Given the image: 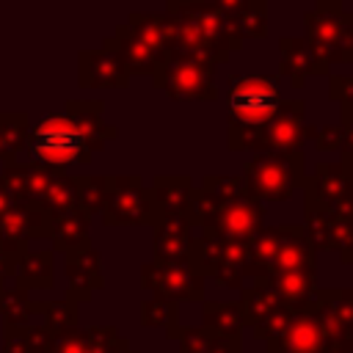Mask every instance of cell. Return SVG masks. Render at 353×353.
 <instances>
[{"instance_id":"6da1fadb","label":"cell","mask_w":353,"mask_h":353,"mask_svg":"<svg viewBox=\"0 0 353 353\" xmlns=\"http://www.w3.org/2000/svg\"><path fill=\"white\" fill-rule=\"evenodd\" d=\"M237 3H168L165 14V52L199 58L215 69L240 47L232 30Z\"/></svg>"},{"instance_id":"7a4b0ae2","label":"cell","mask_w":353,"mask_h":353,"mask_svg":"<svg viewBox=\"0 0 353 353\" xmlns=\"http://www.w3.org/2000/svg\"><path fill=\"white\" fill-rule=\"evenodd\" d=\"M226 149L259 154L262 132L281 105L273 74H229L226 80Z\"/></svg>"},{"instance_id":"3957f363","label":"cell","mask_w":353,"mask_h":353,"mask_svg":"<svg viewBox=\"0 0 353 353\" xmlns=\"http://www.w3.org/2000/svg\"><path fill=\"white\" fill-rule=\"evenodd\" d=\"M0 176L8 185L14 204L33 207L47 215L77 207L74 176H66V171L30 160H8Z\"/></svg>"},{"instance_id":"277c9868","label":"cell","mask_w":353,"mask_h":353,"mask_svg":"<svg viewBox=\"0 0 353 353\" xmlns=\"http://www.w3.org/2000/svg\"><path fill=\"white\" fill-rule=\"evenodd\" d=\"M22 152H28L30 163H41V165H50L58 171H63L72 163L88 165L94 157L83 132L77 130V124L63 110L47 113L39 121H33L28 130Z\"/></svg>"},{"instance_id":"5b68a950","label":"cell","mask_w":353,"mask_h":353,"mask_svg":"<svg viewBox=\"0 0 353 353\" xmlns=\"http://www.w3.org/2000/svg\"><path fill=\"white\" fill-rule=\"evenodd\" d=\"M303 39L328 69L331 63H353V11L339 0H320L303 14Z\"/></svg>"},{"instance_id":"8992f818","label":"cell","mask_w":353,"mask_h":353,"mask_svg":"<svg viewBox=\"0 0 353 353\" xmlns=\"http://www.w3.org/2000/svg\"><path fill=\"white\" fill-rule=\"evenodd\" d=\"M243 182L259 204L287 201L306 182V160L303 154H254L243 168Z\"/></svg>"},{"instance_id":"52a82bcc","label":"cell","mask_w":353,"mask_h":353,"mask_svg":"<svg viewBox=\"0 0 353 353\" xmlns=\"http://www.w3.org/2000/svg\"><path fill=\"white\" fill-rule=\"evenodd\" d=\"M99 218L105 226H154L160 210L143 179L127 174V176H110L108 199Z\"/></svg>"},{"instance_id":"ba28073f","label":"cell","mask_w":353,"mask_h":353,"mask_svg":"<svg viewBox=\"0 0 353 353\" xmlns=\"http://www.w3.org/2000/svg\"><path fill=\"white\" fill-rule=\"evenodd\" d=\"M141 287L152 292V298L168 303H204L207 301V279L190 262H146L141 265Z\"/></svg>"},{"instance_id":"9c48e42d","label":"cell","mask_w":353,"mask_h":353,"mask_svg":"<svg viewBox=\"0 0 353 353\" xmlns=\"http://www.w3.org/2000/svg\"><path fill=\"white\" fill-rule=\"evenodd\" d=\"M152 80L157 83V88L165 91L168 99H176V102H190V99L212 102V99H218L215 66L207 61H199V58L171 55Z\"/></svg>"},{"instance_id":"30bf717a","label":"cell","mask_w":353,"mask_h":353,"mask_svg":"<svg viewBox=\"0 0 353 353\" xmlns=\"http://www.w3.org/2000/svg\"><path fill=\"white\" fill-rule=\"evenodd\" d=\"M196 268L204 279H212L226 290H243V281L248 279V243L221 240L199 232Z\"/></svg>"},{"instance_id":"8fae6325","label":"cell","mask_w":353,"mask_h":353,"mask_svg":"<svg viewBox=\"0 0 353 353\" xmlns=\"http://www.w3.org/2000/svg\"><path fill=\"white\" fill-rule=\"evenodd\" d=\"M306 204L353 215V165L345 160H323L303 182Z\"/></svg>"},{"instance_id":"7c38bea8","label":"cell","mask_w":353,"mask_h":353,"mask_svg":"<svg viewBox=\"0 0 353 353\" xmlns=\"http://www.w3.org/2000/svg\"><path fill=\"white\" fill-rule=\"evenodd\" d=\"M303 229L317 251H334L345 265H353V215L331 212L303 201Z\"/></svg>"},{"instance_id":"4fadbf2b","label":"cell","mask_w":353,"mask_h":353,"mask_svg":"<svg viewBox=\"0 0 353 353\" xmlns=\"http://www.w3.org/2000/svg\"><path fill=\"white\" fill-rule=\"evenodd\" d=\"M196 254L199 232L188 223V218L160 215L152 226V262H190L196 268Z\"/></svg>"},{"instance_id":"5bb4252c","label":"cell","mask_w":353,"mask_h":353,"mask_svg":"<svg viewBox=\"0 0 353 353\" xmlns=\"http://www.w3.org/2000/svg\"><path fill=\"white\" fill-rule=\"evenodd\" d=\"M306 102L303 99H281L276 116L270 119V124L262 132V152L270 154H303V143H306Z\"/></svg>"},{"instance_id":"9a60e30c","label":"cell","mask_w":353,"mask_h":353,"mask_svg":"<svg viewBox=\"0 0 353 353\" xmlns=\"http://www.w3.org/2000/svg\"><path fill=\"white\" fill-rule=\"evenodd\" d=\"M77 83L83 88H124L130 83L127 66H124L110 36H105L102 47H97V50H80Z\"/></svg>"},{"instance_id":"2e32d148","label":"cell","mask_w":353,"mask_h":353,"mask_svg":"<svg viewBox=\"0 0 353 353\" xmlns=\"http://www.w3.org/2000/svg\"><path fill=\"white\" fill-rule=\"evenodd\" d=\"M312 312L325 325L336 350H353V290H317Z\"/></svg>"},{"instance_id":"e0dca14e","label":"cell","mask_w":353,"mask_h":353,"mask_svg":"<svg viewBox=\"0 0 353 353\" xmlns=\"http://www.w3.org/2000/svg\"><path fill=\"white\" fill-rule=\"evenodd\" d=\"M334 342L314 312H301L276 339L268 342V353H331Z\"/></svg>"},{"instance_id":"ac0fdd59","label":"cell","mask_w":353,"mask_h":353,"mask_svg":"<svg viewBox=\"0 0 353 353\" xmlns=\"http://www.w3.org/2000/svg\"><path fill=\"white\" fill-rule=\"evenodd\" d=\"M47 237V212L14 204L0 215V245L11 254L25 251L33 240Z\"/></svg>"},{"instance_id":"d6986e66","label":"cell","mask_w":353,"mask_h":353,"mask_svg":"<svg viewBox=\"0 0 353 353\" xmlns=\"http://www.w3.org/2000/svg\"><path fill=\"white\" fill-rule=\"evenodd\" d=\"M63 273H66V298L74 301V303L91 301L94 290H99V287L105 284V276H102V256H99V251L91 248V245L66 254Z\"/></svg>"},{"instance_id":"ffe728a7","label":"cell","mask_w":353,"mask_h":353,"mask_svg":"<svg viewBox=\"0 0 353 353\" xmlns=\"http://www.w3.org/2000/svg\"><path fill=\"white\" fill-rule=\"evenodd\" d=\"M279 66H281V74L290 77V83L295 88H303V83L309 77L328 74V69L320 63V58L314 55V50L309 47V41L303 36H281L279 39Z\"/></svg>"},{"instance_id":"44dd1931","label":"cell","mask_w":353,"mask_h":353,"mask_svg":"<svg viewBox=\"0 0 353 353\" xmlns=\"http://www.w3.org/2000/svg\"><path fill=\"white\" fill-rule=\"evenodd\" d=\"M102 110H105V102L102 99H66V105H63V113L83 132L91 154L99 152V149H105V143L119 135V130L105 121Z\"/></svg>"},{"instance_id":"7402d4cb","label":"cell","mask_w":353,"mask_h":353,"mask_svg":"<svg viewBox=\"0 0 353 353\" xmlns=\"http://www.w3.org/2000/svg\"><path fill=\"white\" fill-rule=\"evenodd\" d=\"M110 39H113V44H116V50H119V55H121L130 77L132 74H149V77H154L163 69V63L168 61L165 50H157V47L146 44L127 25H119Z\"/></svg>"},{"instance_id":"603a6c76","label":"cell","mask_w":353,"mask_h":353,"mask_svg":"<svg viewBox=\"0 0 353 353\" xmlns=\"http://www.w3.org/2000/svg\"><path fill=\"white\" fill-rule=\"evenodd\" d=\"M88 226H91V215L83 212L80 207L52 212V215H47V240L52 243L55 251H61L66 256L72 251H80V248L91 245Z\"/></svg>"},{"instance_id":"cb8c5ba5","label":"cell","mask_w":353,"mask_h":353,"mask_svg":"<svg viewBox=\"0 0 353 353\" xmlns=\"http://www.w3.org/2000/svg\"><path fill=\"white\" fill-rule=\"evenodd\" d=\"M314 256L317 254L312 248V240H309L303 223H284L281 226V237H279V248H276V256H273V265H270V270L265 276L284 273V270H298V268H312Z\"/></svg>"},{"instance_id":"d4e9b609","label":"cell","mask_w":353,"mask_h":353,"mask_svg":"<svg viewBox=\"0 0 353 353\" xmlns=\"http://www.w3.org/2000/svg\"><path fill=\"white\" fill-rule=\"evenodd\" d=\"M254 284H262L273 290L284 303L290 306H312L317 287V268H298V270H284V273H270Z\"/></svg>"},{"instance_id":"484cf974","label":"cell","mask_w":353,"mask_h":353,"mask_svg":"<svg viewBox=\"0 0 353 353\" xmlns=\"http://www.w3.org/2000/svg\"><path fill=\"white\" fill-rule=\"evenodd\" d=\"M152 196H154V204L160 210V215H185L188 207L193 204L196 199V185L190 176H171V174H163V176H154V182L149 185Z\"/></svg>"},{"instance_id":"4316f807","label":"cell","mask_w":353,"mask_h":353,"mask_svg":"<svg viewBox=\"0 0 353 353\" xmlns=\"http://www.w3.org/2000/svg\"><path fill=\"white\" fill-rule=\"evenodd\" d=\"M52 248H25L17 254L14 284L22 290H50L52 287Z\"/></svg>"},{"instance_id":"83f0119b","label":"cell","mask_w":353,"mask_h":353,"mask_svg":"<svg viewBox=\"0 0 353 353\" xmlns=\"http://www.w3.org/2000/svg\"><path fill=\"white\" fill-rule=\"evenodd\" d=\"M201 328L212 336H240L245 328V314L240 301H204Z\"/></svg>"},{"instance_id":"f1b7e54d","label":"cell","mask_w":353,"mask_h":353,"mask_svg":"<svg viewBox=\"0 0 353 353\" xmlns=\"http://www.w3.org/2000/svg\"><path fill=\"white\" fill-rule=\"evenodd\" d=\"M0 314L6 317V325L28 328L39 323V301H33L30 290H22L14 281H6L0 284Z\"/></svg>"},{"instance_id":"f546056e","label":"cell","mask_w":353,"mask_h":353,"mask_svg":"<svg viewBox=\"0 0 353 353\" xmlns=\"http://www.w3.org/2000/svg\"><path fill=\"white\" fill-rule=\"evenodd\" d=\"M279 237H281V226L265 223V226L248 240V279H251V281L262 279V276L270 270L273 256H276V248H279Z\"/></svg>"},{"instance_id":"4dcf8cb0","label":"cell","mask_w":353,"mask_h":353,"mask_svg":"<svg viewBox=\"0 0 353 353\" xmlns=\"http://www.w3.org/2000/svg\"><path fill=\"white\" fill-rule=\"evenodd\" d=\"M234 39L243 44L248 39L268 36V3L265 0H240L232 17Z\"/></svg>"},{"instance_id":"1f68e13d","label":"cell","mask_w":353,"mask_h":353,"mask_svg":"<svg viewBox=\"0 0 353 353\" xmlns=\"http://www.w3.org/2000/svg\"><path fill=\"white\" fill-rule=\"evenodd\" d=\"M141 325L143 328H163L168 339H179V306L160 301V298H143L141 301Z\"/></svg>"},{"instance_id":"d6a6232c","label":"cell","mask_w":353,"mask_h":353,"mask_svg":"<svg viewBox=\"0 0 353 353\" xmlns=\"http://www.w3.org/2000/svg\"><path fill=\"white\" fill-rule=\"evenodd\" d=\"M240 292H243L240 295V306H243V314H245V328H254L256 323H262L270 312H276L284 303L273 290H268L262 284L243 287Z\"/></svg>"},{"instance_id":"836d02e7","label":"cell","mask_w":353,"mask_h":353,"mask_svg":"<svg viewBox=\"0 0 353 353\" xmlns=\"http://www.w3.org/2000/svg\"><path fill=\"white\" fill-rule=\"evenodd\" d=\"M30 130L28 113H0V160H17Z\"/></svg>"},{"instance_id":"e575fe53","label":"cell","mask_w":353,"mask_h":353,"mask_svg":"<svg viewBox=\"0 0 353 353\" xmlns=\"http://www.w3.org/2000/svg\"><path fill=\"white\" fill-rule=\"evenodd\" d=\"M77 303L69 298L61 301H39V323L50 331V334H66L72 328H77Z\"/></svg>"},{"instance_id":"d590c367","label":"cell","mask_w":353,"mask_h":353,"mask_svg":"<svg viewBox=\"0 0 353 353\" xmlns=\"http://www.w3.org/2000/svg\"><path fill=\"white\" fill-rule=\"evenodd\" d=\"M74 188H77V207L88 215H99L108 199L110 176H74Z\"/></svg>"},{"instance_id":"8d00e7d4","label":"cell","mask_w":353,"mask_h":353,"mask_svg":"<svg viewBox=\"0 0 353 353\" xmlns=\"http://www.w3.org/2000/svg\"><path fill=\"white\" fill-rule=\"evenodd\" d=\"M312 306H314V301H312ZM312 306H290V303H281L276 312H270L262 323H256L251 331H254V336L256 339H265V342H270V339H276L301 312H312Z\"/></svg>"},{"instance_id":"74e56055","label":"cell","mask_w":353,"mask_h":353,"mask_svg":"<svg viewBox=\"0 0 353 353\" xmlns=\"http://www.w3.org/2000/svg\"><path fill=\"white\" fill-rule=\"evenodd\" d=\"M328 99L339 102L342 113L353 110V74H328Z\"/></svg>"},{"instance_id":"f35d334b","label":"cell","mask_w":353,"mask_h":353,"mask_svg":"<svg viewBox=\"0 0 353 353\" xmlns=\"http://www.w3.org/2000/svg\"><path fill=\"white\" fill-rule=\"evenodd\" d=\"M179 353H207V345H210V334L204 328H190V325H182L179 328Z\"/></svg>"},{"instance_id":"ab89813d","label":"cell","mask_w":353,"mask_h":353,"mask_svg":"<svg viewBox=\"0 0 353 353\" xmlns=\"http://www.w3.org/2000/svg\"><path fill=\"white\" fill-rule=\"evenodd\" d=\"M342 124H325V127H317V135H314V146L320 152H339L342 149Z\"/></svg>"},{"instance_id":"60d3db41","label":"cell","mask_w":353,"mask_h":353,"mask_svg":"<svg viewBox=\"0 0 353 353\" xmlns=\"http://www.w3.org/2000/svg\"><path fill=\"white\" fill-rule=\"evenodd\" d=\"M3 353H33V347H30V342H28V328L6 325V334H3Z\"/></svg>"},{"instance_id":"b9f144b4","label":"cell","mask_w":353,"mask_h":353,"mask_svg":"<svg viewBox=\"0 0 353 353\" xmlns=\"http://www.w3.org/2000/svg\"><path fill=\"white\" fill-rule=\"evenodd\" d=\"M207 353H243V339L240 336H212L210 334Z\"/></svg>"},{"instance_id":"7bdbcfd3","label":"cell","mask_w":353,"mask_h":353,"mask_svg":"<svg viewBox=\"0 0 353 353\" xmlns=\"http://www.w3.org/2000/svg\"><path fill=\"white\" fill-rule=\"evenodd\" d=\"M339 124H342V132H345L339 154H342L345 163L353 165V110H350V113H342V121H339Z\"/></svg>"},{"instance_id":"ee69618b","label":"cell","mask_w":353,"mask_h":353,"mask_svg":"<svg viewBox=\"0 0 353 353\" xmlns=\"http://www.w3.org/2000/svg\"><path fill=\"white\" fill-rule=\"evenodd\" d=\"M14 268H17V254H11L0 245V284L14 279Z\"/></svg>"},{"instance_id":"f6af8a7d","label":"cell","mask_w":353,"mask_h":353,"mask_svg":"<svg viewBox=\"0 0 353 353\" xmlns=\"http://www.w3.org/2000/svg\"><path fill=\"white\" fill-rule=\"evenodd\" d=\"M11 207H14V196H11L8 185H6L3 176H0V215H3L6 210H11Z\"/></svg>"},{"instance_id":"bcb514c9","label":"cell","mask_w":353,"mask_h":353,"mask_svg":"<svg viewBox=\"0 0 353 353\" xmlns=\"http://www.w3.org/2000/svg\"><path fill=\"white\" fill-rule=\"evenodd\" d=\"M108 353H138V350H132V347H130V342H127L124 336H116V339H113V345L108 347Z\"/></svg>"},{"instance_id":"7dc6e473","label":"cell","mask_w":353,"mask_h":353,"mask_svg":"<svg viewBox=\"0 0 353 353\" xmlns=\"http://www.w3.org/2000/svg\"><path fill=\"white\" fill-rule=\"evenodd\" d=\"M331 353H345V350H336V347H334V350H331Z\"/></svg>"},{"instance_id":"c3c4849f","label":"cell","mask_w":353,"mask_h":353,"mask_svg":"<svg viewBox=\"0 0 353 353\" xmlns=\"http://www.w3.org/2000/svg\"><path fill=\"white\" fill-rule=\"evenodd\" d=\"M350 353H353V350H350Z\"/></svg>"},{"instance_id":"681fc988","label":"cell","mask_w":353,"mask_h":353,"mask_svg":"<svg viewBox=\"0 0 353 353\" xmlns=\"http://www.w3.org/2000/svg\"><path fill=\"white\" fill-rule=\"evenodd\" d=\"M350 290H353V287H350Z\"/></svg>"}]
</instances>
